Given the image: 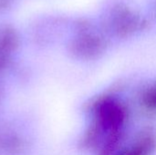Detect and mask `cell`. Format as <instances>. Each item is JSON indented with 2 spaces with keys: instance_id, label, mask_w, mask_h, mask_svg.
Wrapping results in <instances>:
<instances>
[{
  "instance_id": "3957f363",
  "label": "cell",
  "mask_w": 156,
  "mask_h": 155,
  "mask_svg": "<svg viewBox=\"0 0 156 155\" xmlns=\"http://www.w3.org/2000/svg\"><path fill=\"white\" fill-rule=\"evenodd\" d=\"M103 39L94 33H82L73 43V49L82 57H96L104 49Z\"/></svg>"
},
{
  "instance_id": "6da1fadb",
  "label": "cell",
  "mask_w": 156,
  "mask_h": 155,
  "mask_svg": "<svg viewBox=\"0 0 156 155\" xmlns=\"http://www.w3.org/2000/svg\"><path fill=\"white\" fill-rule=\"evenodd\" d=\"M142 25V19L128 7H117L111 17V26L118 35H129L135 32Z\"/></svg>"
},
{
  "instance_id": "7a4b0ae2",
  "label": "cell",
  "mask_w": 156,
  "mask_h": 155,
  "mask_svg": "<svg viewBox=\"0 0 156 155\" xmlns=\"http://www.w3.org/2000/svg\"><path fill=\"white\" fill-rule=\"evenodd\" d=\"M155 148V132L148 129L143 132L133 143L114 155H151Z\"/></svg>"
},
{
  "instance_id": "277c9868",
  "label": "cell",
  "mask_w": 156,
  "mask_h": 155,
  "mask_svg": "<svg viewBox=\"0 0 156 155\" xmlns=\"http://www.w3.org/2000/svg\"><path fill=\"white\" fill-rule=\"evenodd\" d=\"M141 106L148 114H156V81L144 90L141 96Z\"/></svg>"
},
{
  "instance_id": "5b68a950",
  "label": "cell",
  "mask_w": 156,
  "mask_h": 155,
  "mask_svg": "<svg viewBox=\"0 0 156 155\" xmlns=\"http://www.w3.org/2000/svg\"><path fill=\"white\" fill-rule=\"evenodd\" d=\"M11 2L12 0H0V10L5 9L10 5Z\"/></svg>"
}]
</instances>
